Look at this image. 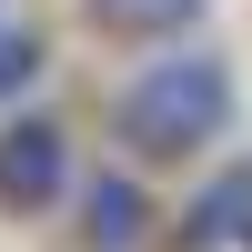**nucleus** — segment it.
Here are the masks:
<instances>
[{
    "label": "nucleus",
    "instance_id": "f257e3e1",
    "mask_svg": "<svg viewBox=\"0 0 252 252\" xmlns=\"http://www.w3.org/2000/svg\"><path fill=\"white\" fill-rule=\"evenodd\" d=\"M121 141H131L141 161H192L202 141H222L232 131V61L222 51H161V61H141L131 81H121Z\"/></svg>",
    "mask_w": 252,
    "mask_h": 252
},
{
    "label": "nucleus",
    "instance_id": "f03ea898",
    "mask_svg": "<svg viewBox=\"0 0 252 252\" xmlns=\"http://www.w3.org/2000/svg\"><path fill=\"white\" fill-rule=\"evenodd\" d=\"M71 192V131L61 121H10L0 131V212H51Z\"/></svg>",
    "mask_w": 252,
    "mask_h": 252
},
{
    "label": "nucleus",
    "instance_id": "7ed1b4c3",
    "mask_svg": "<svg viewBox=\"0 0 252 252\" xmlns=\"http://www.w3.org/2000/svg\"><path fill=\"white\" fill-rule=\"evenodd\" d=\"M141 222H152V202H141L131 172H91L81 182V252H141Z\"/></svg>",
    "mask_w": 252,
    "mask_h": 252
},
{
    "label": "nucleus",
    "instance_id": "20e7f679",
    "mask_svg": "<svg viewBox=\"0 0 252 252\" xmlns=\"http://www.w3.org/2000/svg\"><path fill=\"white\" fill-rule=\"evenodd\" d=\"M222 242H252V161H232L192 202V252H222Z\"/></svg>",
    "mask_w": 252,
    "mask_h": 252
},
{
    "label": "nucleus",
    "instance_id": "39448f33",
    "mask_svg": "<svg viewBox=\"0 0 252 252\" xmlns=\"http://www.w3.org/2000/svg\"><path fill=\"white\" fill-rule=\"evenodd\" d=\"M81 10H91L111 40H182L202 20V0H81Z\"/></svg>",
    "mask_w": 252,
    "mask_h": 252
},
{
    "label": "nucleus",
    "instance_id": "423d86ee",
    "mask_svg": "<svg viewBox=\"0 0 252 252\" xmlns=\"http://www.w3.org/2000/svg\"><path fill=\"white\" fill-rule=\"evenodd\" d=\"M31 81H40V31H31V10H20V0H0V101L31 91Z\"/></svg>",
    "mask_w": 252,
    "mask_h": 252
}]
</instances>
